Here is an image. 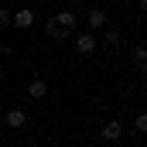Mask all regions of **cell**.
<instances>
[{
  "label": "cell",
  "mask_w": 147,
  "mask_h": 147,
  "mask_svg": "<svg viewBox=\"0 0 147 147\" xmlns=\"http://www.w3.org/2000/svg\"><path fill=\"white\" fill-rule=\"evenodd\" d=\"M137 7H140V14H147V0H137Z\"/></svg>",
  "instance_id": "4fadbf2b"
},
{
  "label": "cell",
  "mask_w": 147,
  "mask_h": 147,
  "mask_svg": "<svg viewBox=\"0 0 147 147\" xmlns=\"http://www.w3.org/2000/svg\"><path fill=\"white\" fill-rule=\"evenodd\" d=\"M89 28H92V31L106 28V10H103V7H92V10H89Z\"/></svg>",
  "instance_id": "5b68a950"
},
{
  "label": "cell",
  "mask_w": 147,
  "mask_h": 147,
  "mask_svg": "<svg viewBox=\"0 0 147 147\" xmlns=\"http://www.w3.org/2000/svg\"><path fill=\"white\" fill-rule=\"evenodd\" d=\"M137 134H147V113H137Z\"/></svg>",
  "instance_id": "7c38bea8"
},
{
  "label": "cell",
  "mask_w": 147,
  "mask_h": 147,
  "mask_svg": "<svg viewBox=\"0 0 147 147\" xmlns=\"http://www.w3.org/2000/svg\"><path fill=\"white\" fill-rule=\"evenodd\" d=\"M120 137H123V123H120V120H106V123H103V140L116 144Z\"/></svg>",
  "instance_id": "7a4b0ae2"
},
{
  "label": "cell",
  "mask_w": 147,
  "mask_h": 147,
  "mask_svg": "<svg viewBox=\"0 0 147 147\" xmlns=\"http://www.w3.org/2000/svg\"><path fill=\"white\" fill-rule=\"evenodd\" d=\"M28 96H31V99H45V96H48V82H45V79H34V82L28 86Z\"/></svg>",
  "instance_id": "8992f818"
},
{
  "label": "cell",
  "mask_w": 147,
  "mask_h": 147,
  "mask_svg": "<svg viewBox=\"0 0 147 147\" xmlns=\"http://www.w3.org/2000/svg\"><path fill=\"white\" fill-rule=\"evenodd\" d=\"M75 51L79 55H92L96 51V34H79L75 38Z\"/></svg>",
  "instance_id": "3957f363"
},
{
  "label": "cell",
  "mask_w": 147,
  "mask_h": 147,
  "mask_svg": "<svg viewBox=\"0 0 147 147\" xmlns=\"http://www.w3.org/2000/svg\"><path fill=\"white\" fill-rule=\"evenodd\" d=\"M3 28H10V10H7V7H0V31H3Z\"/></svg>",
  "instance_id": "8fae6325"
},
{
  "label": "cell",
  "mask_w": 147,
  "mask_h": 147,
  "mask_svg": "<svg viewBox=\"0 0 147 147\" xmlns=\"http://www.w3.org/2000/svg\"><path fill=\"white\" fill-rule=\"evenodd\" d=\"M45 31H48V38H51V41H65V38H69V31H65V28H62V24H58L55 17H48Z\"/></svg>",
  "instance_id": "277c9868"
},
{
  "label": "cell",
  "mask_w": 147,
  "mask_h": 147,
  "mask_svg": "<svg viewBox=\"0 0 147 147\" xmlns=\"http://www.w3.org/2000/svg\"><path fill=\"white\" fill-rule=\"evenodd\" d=\"M3 120H7V127H24V123H28V113H24V110H17V106H14V110L7 113Z\"/></svg>",
  "instance_id": "52a82bcc"
},
{
  "label": "cell",
  "mask_w": 147,
  "mask_h": 147,
  "mask_svg": "<svg viewBox=\"0 0 147 147\" xmlns=\"http://www.w3.org/2000/svg\"><path fill=\"white\" fill-rule=\"evenodd\" d=\"M134 65H137V72H147V48L144 45L134 48Z\"/></svg>",
  "instance_id": "9c48e42d"
},
{
  "label": "cell",
  "mask_w": 147,
  "mask_h": 147,
  "mask_svg": "<svg viewBox=\"0 0 147 147\" xmlns=\"http://www.w3.org/2000/svg\"><path fill=\"white\" fill-rule=\"evenodd\" d=\"M106 45H110V48H116V45H120V31H116V28H110V31H106Z\"/></svg>",
  "instance_id": "30bf717a"
},
{
  "label": "cell",
  "mask_w": 147,
  "mask_h": 147,
  "mask_svg": "<svg viewBox=\"0 0 147 147\" xmlns=\"http://www.w3.org/2000/svg\"><path fill=\"white\" fill-rule=\"evenodd\" d=\"M10 24H14V28H21V31H24V28H31V24H34V10H31V7L14 10V14H10Z\"/></svg>",
  "instance_id": "6da1fadb"
},
{
  "label": "cell",
  "mask_w": 147,
  "mask_h": 147,
  "mask_svg": "<svg viewBox=\"0 0 147 147\" xmlns=\"http://www.w3.org/2000/svg\"><path fill=\"white\" fill-rule=\"evenodd\" d=\"M55 21H58V24H62V28L72 34V31H75V21H79V17H75L72 10H58V17H55Z\"/></svg>",
  "instance_id": "ba28073f"
}]
</instances>
